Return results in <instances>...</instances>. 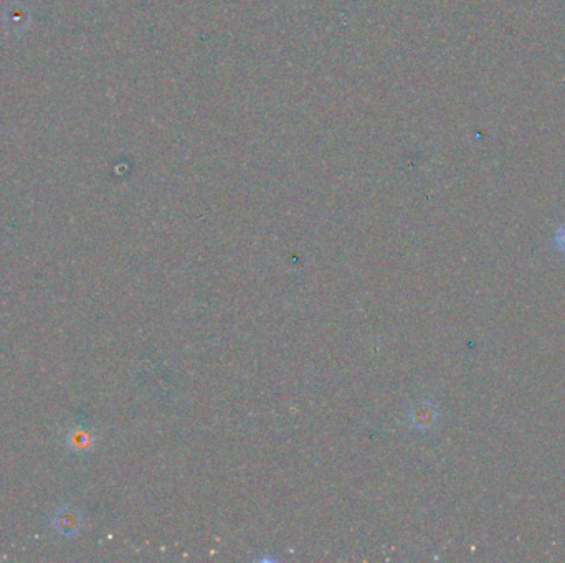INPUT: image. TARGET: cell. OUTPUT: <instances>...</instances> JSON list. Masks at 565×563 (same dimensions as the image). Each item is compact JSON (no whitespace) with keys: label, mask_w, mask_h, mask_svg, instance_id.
<instances>
[{"label":"cell","mask_w":565,"mask_h":563,"mask_svg":"<svg viewBox=\"0 0 565 563\" xmlns=\"http://www.w3.org/2000/svg\"><path fill=\"white\" fill-rule=\"evenodd\" d=\"M437 408L430 405V403H422L420 407L414 412L415 426L418 428H430L433 423L437 422Z\"/></svg>","instance_id":"cell-1"},{"label":"cell","mask_w":565,"mask_h":563,"mask_svg":"<svg viewBox=\"0 0 565 563\" xmlns=\"http://www.w3.org/2000/svg\"><path fill=\"white\" fill-rule=\"evenodd\" d=\"M554 243L562 253H565V223L557 228L556 233H554Z\"/></svg>","instance_id":"cell-2"}]
</instances>
